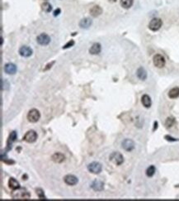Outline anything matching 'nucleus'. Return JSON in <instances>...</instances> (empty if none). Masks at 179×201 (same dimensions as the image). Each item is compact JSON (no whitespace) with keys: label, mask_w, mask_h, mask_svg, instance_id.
Returning <instances> with one entry per match:
<instances>
[{"label":"nucleus","mask_w":179,"mask_h":201,"mask_svg":"<svg viewBox=\"0 0 179 201\" xmlns=\"http://www.w3.org/2000/svg\"><path fill=\"white\" fill-rule=\"evenodd\" d=\"M153 62H154V65L158 68H163L166 63L164 57L160 54H157L154 56Z\"/></svg>","instance_id":"6"},{"label":"nucleus","mask_w":179,"mask_h":201,"mask_svg":"<svg viewBox=\"0 0 179 201\" xmlns=\"http://www.w3.org/2000/svg\"><path fill=\"white\" fill-rule=\"evenodd\" d=\"M165 138H168V140H170V141H176V140L174 139V138H172L168 137V136H166V137H165Z\"/></svg>","instance_id":"31"},{"label":"nucleus","mask_w":179,"mask_h":201,"mask_svg":"<svg viewBox=\"0 0 179 201\" xmlns=\"http://www.w3.org/2000/svg\"><path fill=\"white\" fill-rule=\"evenodd\" d=\"M121 146L126 152H131L135 148V142L131 139H125L121 143Z\"/></svg>","instance_id":"9"},{"label":"nucleus","mask_w":179,"mask_h":201,"mask_svg":"<svg viewBox=\"0 0 179 201\" xmlns=\"http://www.w3.org/2000/svg\"><path fill=\"white\" fill-rule=\"evenodd\" d=\"M19 54L23 57H29L32 55V49L27 46H23L19 49Z\"/></svg>","instance_id":"11"},{"label":"nucleus","mask_w":179,"mask_h":201,"mask_svg":"<svg viewBox=\"0 0 179 201\" xmlns=\"http://www.w3.org/2000/svg\"><path fill=\"white\" fill-rule=\"evenodd\" d=\"M163 22L160 18H154L149 23V28L153 31H156L160 29L162 27Z\"/></svg>","instance_id":"4"},{"label":"nucleus","mask_w":179,"mask_h":201,"mask_svg":"<svg viewBox=\"0 0 179 201\" xmlns=\"http://www.w3.org/2000/svg\"><path fill=\"white\" fill-rule=\"evenodd\" d=\"M36 194H37V195H38V197H39L40 200H43V199H46V197H45V194H44V192H43V190H41V189H36Z\"/></svg>","instance_id":"27"},{"label":"nucleus","mask_w":179,"mask_h":201,"mask_svg":"<svg viewBox=\"0 0 179 201\" xmlns=\"http://www.w3.org/2000/svg\"><path fill=\"white\" fill-rule=\"evenodd\" d=\"M41 8L43 11L46 12V13H50L51 10H52V6L50 5V3H47V2H45L41 4Z\"/></svg>","instance_id":"25"},{"label":"nucleus","mask_w":179,"mask_h":201,"mask_svg":"<svg viewBox=\"0 0 179 201\" xmlns=\"http://www.w3.org/2000/svg\"><path fill=\"white\" fill-rule=\"evenodd\" d=\"M60 8L56 9V10H55V12H54V16H58L60 14Z\"/></svg>","instance_id":"30"},{"label":"nucleus","mask_w":179,"mask_h":201,"mask_svg":"<svg viewBox=\"0 0 179 201\" xmlns=\"http://www.w3.org/2000/svg\"><path fill=\"white\" fill-rule=\"evenodd\" d=\"M175 123V120H174V118H168L167 119H166V122H165V125L168 127V128H170V127H172V125H173V124Z\"/></svg>","instance_id":"26"},{"label":"nucleus","mask_w":179,"mask_h":201,"mask_svg":"<svg viewBox=\"0 0 179 201\" xmlns=\"http://www.w3.org/2000/svg\"><path fill=\"white\" fill-rule=\"evenodd\" d=\"M64 180L65 182V184H67L68 186H74L78 183V178L74 176V175H67L64 178Z\"/></svg>","instance_id":"10"},{"label":"nucleus","mask_w":179,"mask_h":201,"mask_svg":"<svg viewBox=\"0 0 179 201\" xmlns=\"http://www.w3.org/2000/svg\"><path fill=\"white\" fill-rule=\"evenodd\" d=\"M121 5L122 8L128 9V8H131V6L133 5L134 0H121Z\"/></svg>","instance_id":"23"},{"label":"nucleus","mask_w":179,"mask_h":201,"mask_svg":"<svg viewBox=\"0 0 179 201\" xmlns=\"http://www.w3.org/2000/svg\"><path fill=\"white\" fill-rule=\"evenodd\" d=\"M36 139H37V134L33 130H30V131L27 132L23 137L24 141L27 142H29V143H32V142H36Z\"/></svg>","instance_id":"7"},{"label":"nucleus","mask_w":179,"mask_h":201,"mask_svg":"<svg viewBox=\"0 0 179 201\" xmlns=\"http://www.w3.org/2000/svg\"><path fill=\"white\" fill-rule=\"evenodd\" d=\"M109 2H111V3H114V2H116L117 0H108Z\"/></svg>","instance_id":"32"},{"label":"nucleus","mask_w":179,"mask_h":201,"mask_svg":"<svg viewBox=\"0 0 179 201\" xmlns=\"http://www.w3.org/2000/svg\"><path fill=\"white\" fill-rule=\"evenodd\" d=\"M8 186L11 190H15L20 188V185H19V182L15 180L14 178H10L9 180H8Z\"/></svg>","instance_id":"16"},{"label":"nucleus","mask_w":179,"mask_h":201,"mask_svg":"<svg viewBox=\"0 0 179 201\" xmlns=\"http://www.w3.org/2000/svg\"><path fill=\"white\" fill-rule=\"evenodd\" d=\"M4 71L8 75H14L17 72V66L13 63H8L4 65Z\"/></svg>","instance_id":"12"},{"label":"nucleus","mask_w":179,"mask_h":201,"mask_svg":"<svg viewBox=\"0 0 179 201\" xmlns=\"http://www.w3.org/2000/svg\"><path fill=\"white\" fill-rule=\"evenodd\" d=\"M101 47L99 43H94L89 49V52L92 55H97L101 52Z\"/></svg>","instance_id":"17"},{"label":"nucleus","mask_w":179,"mask_h":201,"mask_svg":"<svg viewBox=\"0 0 179 201\" xmlns=\"http://www.w3.org/2000/svg\"><path fill=\"white\" fill-rule=\"evenodd\" d=\"M179 96V88L175 87L173 89H172L171 90H169L168 92V97L170 99H176Z\"/></svg>","instance_id":"21"},{"label":"nucleus","mask_w":179,"mask_h":201,"mask_svg":"<svg viewBox=\"0 0 179 201\" xmlns=\"http://www.w3.org/2000/svg\"><path fill=\"white\" fill-rule=\"evenodd\" d=\"M16 138H17V133H16V132H12L11 134L9 135V138H8V142H7L8 149H9L10 147H12L11 145L13 144V142H15Z\"/></svg>","instance_id":"22"},{"label":"nucleus","mask_w":179,"mask_h":201,"mask_svg":"<svg viewBox=\"0 0 179 201\" xmlns=\"http://www.w3.org/2000/svg\"><path fill=\"white\" fill-rule=\"evenodd\" d=\"M109 159L111 162H112L114 163L115 165H117V166L121 165V164L123 163V162H124L123 156L121 154V153L117 152H112L111 154L110 155Z\"/></svg>","instance_id":"3"},{"label":"nucleus","mask_w":179,"mask_h":201,"mask_svg":"<svg viewBox=\"0 0 179 201\" xmlns=\"http://www.w3.org/2000/svg\"><path fill=\"white\" fill-rule=\"evenodd\" d=\"M89 12H90L91 16L96 17H98L99 15H101V13H102V9H101V8L100 6L96 5V6H93V8H91Z\"/></svg>","instance_id":"14"},{"label":"nucleus","mask_w":179,"mask_h":201,"mask_svg":"<svg viewBox=\"0 0 179 201\" xmlns=\"http://www.w3.org/2000/svg\"><path fill=\"white\" fill-rule=\"evenodd\" d=\"M137 76L138 78L141 79V80H145L146 78H147V73H146V70H145L143 67H140L138 70H137Z\"/></svg>","instance_id":"20"},{"label":"nucleus","mask_w":179,"mask_h":201,"mask_svg":"<svg viewBox=\"0 0 179 201\" xmlns=\"http://www.w3.org/2000/svg\"><path fill=\"white\" fill-rule=\"evenodd\" d=\"M27 118L29 122H31V123H36L40 119V112L37 109L33 108V109H31L28 112Z\"/></svg>","instance_id":"2"},{"label":"nucleus","mask_w":179,"mask_h":201,"mask_svg":"<svg viewBox=\"0 0 179 201\" xmlns=\"http://www.w3.org/2000/svg\"><path fill=\"white\" fill-rule=\"evenodd\" d=\"M92 20L88 17H85L84 19H82L80 22H79V27L81 28H84V29H87L91 25H92Z\"/></svg>","instance_id":"15"},{"label":"nucleus","mask_w":179,"mask_h":201,"mask_svg":"<svg viewBox=\"0 0 179 201\" xmlns=\"http://www.w3.org/2000/svg\"><path fill=\"white\" fill-rule=\"evenodd\" d=\"M12 197L14 200H29L31 194L26 189L19 188L17 190H15L14 192L12 194Z\"/></svg>","instance_id":"1"},{"label":"nucleus","mask_w":179,"mask_h":201,"mask_svg":"<svg viewBox=\"0 0 179 201\" xmlns=\"http://www.w3.org/2000/svg\"><path fill=\"white\" fill-rule=\"evenodd\" d=\"M36 41L38 44L41 45V46H46L50 42V37L46 33H41L40 35L37 37Z\"/></svg>","instance_id":"8"},{"label":"nucleus","mask_w":179,"mask_h":201,"mask_svg":"<svg viewBox=\"0 0 179 201\" xmlns=\"http://www.w3.org/2000/svg\"><path fill=\"white\" fill-rule=\"evenodd\" d=\"M54 63H55V61L51 62V63H50V64H48V65H46L47 67H46V68H45V69H44V70H48V69H50V67H51V65H53V64H54Z\"/></svg>","instance_id":"29"},{"label":"nucleus","mask_w":179,"mask_h":201,"mask_svg":"<svg viewBox=\"0 0 179 201\" xmlns=\"http://www.w3.org/2000/svg\"><path fill=\"white\" fill-rule=\"evenodd\" d=\"M91 187L94 190L96 191H101L103 190V187H104V184L103 182L101 180H95L92 183Z\"/></svg>","instance_id":"13"},{"label":"nucleus","mask_w":179,"mask_h":201,"mask_svg":"<svg viewBox=\"0 0 179 201\" xmlns=\"http://www.w3.org/2000/svg\"><path fill=\"white\" fill-rule=\"evenodd\" d=\"M88 170L93 174H99L102 170V166H101V163L94 162L90 163L88 166Z\"/></svg>","instance_id":"5"},{"label":"nucleus","mask_w":179,"mask_h":201,"mask_svg":"<svg viewBox=\"0 0 179 201\" xmlns=\"http://www.w3.org/2000/svg\"><path fill=\"white\" fill-rule=\"evenodd\" d=\"M155 171V166H150L149 167H148V169L146 170V172H145V173H146V176H147L148 177H152V176L154 175Z\"/></svg>","instance_id":"24"},{"label":"nucleus","mask_w":179,"mask_h":201,"mask_svg":"<svg viewBox=\"0 0 179 201\" xmlns=\"http://www.w3.org/2000/svg\"><path fill=\"white\" fill-rule=\"evenodd\" d=\"M52 160L56 163H61L64 161V156L62 153L56 152L52 156Z\"/></svg>","instance_id":"19"},{"label":"nucleus","mask_w":179,"mask_h":201,"mask_svg":"<svg viewBox=\"0 0 179 201\" xmlns=\"http://www.w3.org/2000/svg\"><path fill=\"white\" fill-rule=\"evenodd\" d=\"M74 41H73V40H71V41H70L64 47H63V49H66V48H69V47H72V46H74Z\"/></svg>","instance_id":"28"},{"label":"nucleus","mask_w":179,"mask_h":201,"mask_svg":"<svg viewBox=\"0 0 179 201\" xmlns=\"http://www.w3.org/2000/svg\"><path fill=\"white\" fill-rule=\"evenodd\" d=\"M141 102H142V104L145 107V108H149L151 106V99L150 97L147 95V94H145L142 96L141 98Z\"/></svg>","instance_id":"18"}]
</instances>
